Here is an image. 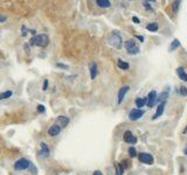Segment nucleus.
<instances>
[{
    "label": "nucleus",
    "instance_id": "obj_1",
    "mask_svg": "<svg viewBox=\"0 0 187 175\" xmlns=\"http://www.w3.org/2000/svg\"><path fill=\"white\" fill-rule=\"evenodd\" d=\"M30 44L32 46H39V47H46L49 42L48 36L46 34H41V35H35L30 39Z\"/></svg>",
    "mask_w": 187,
    "mask_h": 175
},
{
    "label": "nucleus",
    "instance_id": "obj_2",
    "mask_svg": "<svg viewBox=\"0 0 187 175\" xmlns=\"http://www.w3.org/2000/svg\"><path fill=\"white\" fill-rule=\"evenodd\" d=\"M109 42L115 47V48H117V49H119V48H122V43H123V40H122V36L119 35V33H117V32H113L112 34H111V36H110V39H109Z\"/></svg>",
    "mask_w": 187,
    "mask_h": 175
},
{
    "label": "nucleus",
    "instance_id": "obj_3",
    "mask_svg": "<svg viewBox=\"0 0 187 175\" xmlns=\"http://www.w3.org/2000/svg\"><path fill=\"white\" fill-rule=\"evenodd\" d=\"M30 166H32V162L29 160H27L25 158H21L14 164V169L15 171H25V169L29 168Z\"/></svg>",
    "mask_w": 187,
    "mask_h": 175
},
{
    "label": "nucleus",
    "instance_id": "obj_4",
    "mask_svg": "<svg viewBox=\"0 0 187 175\" xmlns=\"http://www.w3.org/2000/svg\"><path fill=\"white\" fill-rule=\"evenodd\" d=\"M125 49L127 50V53L130 55H136L139 53V47L136 44V42L133 40H127L125 42Z\"/></svg>",
    "mask_w": 187,
    "mask_h": 175
},
{
    "label": "nucleus",
    "instance_id": "obj_5",
    "mask_svg": "<svg viewBox=\"0 0 187 175\" xmlns=\"http://www.w3.org/2000/svg\"><path fill=\"white\" fill-rule=\"evenodd\" d=\"M144 113H145L144 110H140V109H133V110H131V112H130V114H129V118H130V120L136 121V120L140 119V118L144 116Z\"/></svg>",
    "mask_w": 187,
    "mask_h": 175
},
{
    "label": "nucleus",
    "instance_id": "obj_6",
    "mask_svg": "<svg viewBox=\"0 0 187 175\" xmlns=\"http://www.w3.org/2000/svg\"><path fill=\"white\" fill-rule=\"evenodd\" d=\"M138 159H139L140 162L146 164V165H152L153 161H154L153 157H152L151 154H149V153H140V154L138 155Z\"/></svg>",
    "mask_w": 187,
    "mask_h": 175
},
{
    "label": "nucleus",
    "instance_id": "obj_7",
    "mask_svg": "<svg viewBox=\"0 0 187 175\" xmlns=\"http://www.w3.org/2000/svg\"><path fill=\"white\" fill-rule=\"evenodd\" d=\"M147 102H146V104H147V106L149 107H153L154 106V104L157 103V92L153 90V91H151L150 93H149V96H147Z\"/></svg>",
    "mask_w": 187,
    "mask_h": 175
},
{
    "label": "nucleus",
    "instance_id": "obj_8",
    "mask_svg": "<svg viewBox=\"0 0 187 175\" xmlns=\"http://www.w3.org/2000/svg\"><path fill=\"white\" fill-rule=\"evenodd\" d=\"M123 138H124V141H125V143H127V144L135 145V144L137 143V138L132 134V132H131V131H126V132L124 133Z\"/></svg>",
    "mask_w": 187,
    "mask_h": 175
},
{
    "label": "nucleus",
    "instance_id": "obj_9",
    "mask_svg": "<svg viewBox=\"0 0 187 175\" xmlns=\"http://www.w3.org/2000/svg\"><path fill=\"white\" fill-rule=\"evenodd\" d=\"M60 132H61V127L59 125H52L48 128V135H50V137H56Z\"/></svg>",
    "mask_w": 187,
    "mask_h": 175
},
{
    "label": "nucleus",
    "instance_id": "obj_10",
    "mask_svg": "<svg viewBox=\"0 0 187 175\" xmlns=\"http://www.w3.org/2000/svg\"><path fill=\"white\" fill-rule=\"evenodd\" d=\"M129 89H130V88L127 87V85L122 87L120 89H119V91H118V104H120V103L124 100V97H125L126 92L129 91Z\"/></svg>",
    "mask_w": 187,
    "mask_h": 175
},
{
    "label": "nucleus",
    "instance_id": "obj_11",
    "mask_svg": "<svg viewBox=\"0 0 187 175\" xmlns=\"http://www.w3.org/2000/svg\"><path fill=\"white\" fill-rule=\"evenodd\" d=\"M40 147H41V150L39 151V154H40L41 157H45V158L49 157V148H48L47 144L41 143V144H40Z\"/></svg>",
    "mask_w": 187,
    "mask_h": 175
},
{
    "label": "nucleus",
    "instance_id": "obj_12",
    "mask_svg": "<svg viewBox=\"0 0 187 175\" xmlns=\"http://www.w3.org/2000/svg\"><path fill=\"white\" fill-rule=\"evenodd\" d=\"M169 92H170V90H165L162 93H159V96H157V102L160 103V104L162 103H166V100L169 98Z\"/></svg>",
    "mask_w": 187,
    "mask_h": 175
},
{
    "label": "nucleus",
    "instance_id": "obj_13",
    "mask_svg": "<svg viewBox=\"0 0 187 175\" xmlns=\"http://www.w3.org/2000/svg\"><path fill=\"white\" fill-rule=\"evenodd\" d=\"M57 123H59V126L60 127H66L68 124H69V118L68 117H64V116H60L57 118Z\"/></svg>",
    "mask_w": 187,
    "mask_h": 175
},
{
    "label": "nucleus",
    "instance_id": "obj_14",
    "mask_svg": "<svg viewBox=\"0 0 187 175\" xmlns=\"http://www.w3.org/2000/svg\"><path fill=\"white\" fill-rule=\"evenodd\" d=\"M164 109H165V103H162V104H159V106H158V109H157V112L154 113V116L152 117V119L153 120H156V119H158L162 114H163V112H164Z\"/></svg>",
    "mask_w": 187,
    "mask_h": 175
},
{
    "label": "nucleus",
    "instance_id": "obj_15",
    "mask_svg": "<svg viewBox=\"0 0 187 175\" xmlns=\"http://www.w3.org/2000/svg\"><path fill=\"white\" fill-rule=\"evenodd\" d=\"M177 75H178V77H179L180 80H183L184 82H187V74L185 73V70H184L183 67H179V68L177 69Z\"/></svg>",
    "mask_w": 187,
    "mask_h": 175
},
{
    "label": "nucleus",
    "instance_id": "obj_16",
    "mask_svg": "<svg viewBox=\"0 0 187 175\" xmlns=\"http://www.w3.org/2000/svg\"><path fill=\"white\" fill-rule=\"evenodd\" d=\"M96 76H97V64L93 62L90 64V77H91V80H95Z\"/></svg>",
    "mask_w": 187,
    "mask_h": 175
},
{
    "label": "nucleus",
    "instance_id": "obj_17",
    "mask_svg": "<svg viewBox=\"0 0 187 175\" xmlns=\"http://www.w3.org/2000/svg\"><path fill=\"white\" fill-rule=\"evenodd\" d=\"M96 4L99 6V7H103V8H108L111 6V2L109 0H97Z\"/></svg>",
    "mask_w": 187,
    "mask_h": 175
},
{
    "label": "nucleus",
    "instance_id": "obj_18",
    "mask_svg": "<svg viewBox=\"0 0 187 175\" xmlns=\"http://www.w3.org/2000/svg\"><path fill=\"white\" fill-rule=\"evenodd\" d=\"M117 66H118V68H120L122 70H127V69L130 68L129 63H126V62L123 61V60H118V61H117Z\"/></svg>",
    "mask_w": 187,
    "mask_h": 175
},
{
    "label": "nucleus",
    "instance_id": "obj_19",
    "mask_svg": "<svg viewBox=\"0 0 187 175\" xmlns=\"http://www.w3.org/2000/svg\"><path fill=\"white\" fill-rule=\"evenodd\" d=\"M179 47H180V41H179L178 39H176V40L172 41V43H171V46H170V52H173L174 49H177V48H179Z\"/></svg>",
    "mask_w": 187,
    "mask_h": 175
},
{
    "label": "nucleus",
    "instance_id": "obj_20",
    "mask_svg": "<svg viewBox=\"0 0 187 175\" xmlns=\"http://www.w3.org/2000/svg\"><path fill=\"white\" fill-rule=\"evenodd\" d=\"M146 102H147L146 98H137L136 99V105H137V107H143L146 104Z\"/></svg>",
    "mask_w": 187,
    "mask_h": 175
},
{
    "label": "nucleus",
    "instance_id": "obj_21",
    "mask_svg": "<svg viewBox=\"0 0 187 175\" xmlns=\"http://www.w3.org/2000/svg\"><path fill=\"white\" fill-rule=\"evenodd\" d=\"M146 29L150 30V32H157L158 30V23L152 22V23H150V25L146 26Z\"/></svg>",
    "mask_w": 187,
    "mask_h": 175
},
{
    "label": "nucleus",
    "instance_id": "obj_22",
    "mask_svg": "<svg viewBox=\"0 0 187 175\" xmlns=\"http://www.w3.org/2000/svg\"><path fill=\"white\" fill-rule=\"evenodd\" d=\"M11 96H12V91L1 92V93H0V100H1V99H6V98H9Z\"/></svg>",
    "mask_w": 187,
    "mask_h": 175
},
{
    "label": "nucleus",
    "instance_id": "obj_23",
    "mask_svg": "<svg viewBox=\"0 0 187 175\" xmlns=\"http://www.w3.org/2000/svg\"><path fill=\"white\" fill-rule=\"evenodd\" d=\"M180 1H174L173 2V13H178V11H179V8H180Z\"/></svg>",
    "mask_w": 187,
    "mask_h": 175
},
{
    "label": "nucleus",
    "instance_id": "obj_24",
    "mask_svg": "<svg viewBox=\"0 0 187 175\" xmlns=\"http://www.w3.org/2000/svg\"><path fill=\"white\" fill-rule=\"evenodd\" d=\"M129 154H130V157H131V158H135V157L137 155V151H136V148H135V147H130V148H129Z\"/></svg>",
    "mask_w": 187,
    "mask_h": 175
},
{
    "label": "nucleus",
    "instance_id": "obj_25",
    "mask_svg": "<svg viewBox=\"0 0 187 175\" xmlns=\"http://www.w3.org/2000/svg\"><path fill=\"white\" fill-rule=\"evenodd\" d=\"M179 91H180V93H181L183 96H187V88L181 87L180 89H179Z\"/></svg>",
    "mask_w": 187,
    "mask_h": 175
},
{
    "label": "nucleus",
    "instance_id": "obj_26",
    "mask_svg": "<svg viewBox=\"0 0 187 175\" xmlns=\"http://www.w3.org/2000/svg\"><path fill=\"white\" fill-rule=\"evenodd\" d=\"M45 110H46V109H45V106H43V105H41V104H40V105H38V112H39V113H43V112H45Z\"/></svg>",
    "mask_w": 187,
    "mask_h": 175
},
{
    "label": "nucleus",
    "instance_id": "obj_27",
    "mask_svg": "<svg viewBox=\"0 0 187 175\" xmlns=\"http://www.w3.org/2000/svg\"><path fill=\"white\" fill-rule=\"evenodd\" d=\"M123 172H124V168L119 165V167H117V175H123Z\"/></svg>",
    "mask_w": 187,
    "mask_h": 175
},
{
    "label": "nucleus",
    "instance_id": "obj_28",
    "mask_svg": "<svg viewBox=\"0 0 187 175\" xmlns=\"http://www.w3.org/2000/svg\"><path fill=\"white\" fill-rule=\"evenodd\" d=\"M143 5H144V7H145V8H147V9H152V7H151L150 2H147V1H144V2H143Z\"/></svg>",
    "mask_w": 187,
    "mask_h": 175
},
{
    "label": "nucleus",
    "instance_id": "obj_29",
    "mask_svg": "<svg viewBox=\"0 0 187 175\" xmlns=\"http://www.w3.org/2000/svg\"><path fill=\"white\" fill-rule=\"evenodd\" d=\"M42 89H43V91H46V90L48 89V80H45V82H43V87H42Z\"/></svg>",
    "mask_w": 187,
    "mask_h": 175
},
{
    "label": "nucleus",
    "instance_id": "obj_30",
    "mask_svg": "<svg viewBox=\"0 0 187 175\" xmlns=\"http://www.w3.org/2000/svg\"><path fill=\"white\" fill-rule=\"evenodd\" d=\"M59 68H63V69H68V66H66V64H62V63H57L56 64Z\"/></svg>",
    "mask_w": 187,
    "mask_h": 175
},
{
    "label": "nucleus",
    "instance_id": "obj_31",
    "mask_svg": "<svg viewBox=\"0 0 187 175\" xmlns=\"http://www.w3.org/2000/svg\"><path fill=\"white\" fill-rule=\"evenodd\" d=\"M132 21H133L135 23H139V22H140V21H139V19H138L137 16H133V18H132Z\"/></svg>",
    "mask_w": 187,
    "mask_h": 175
},
{
    "label": "nucleus",
    "instance_id": "obj_32",
    "mask_svg": "<svg viewBox=\"0 0 187 175\" xmlns=\"http://www.w3.org/2000/svg\"><path fill=\"white\" fill-rule=\"evenodd\" d=\"M5 21H6V16L0 15V22H5Z\"/></svg>",
    "mask_w": 187,
    "mask_h": 175
},
{
    "label": "nucleus",
    "instance_id": "obj_33",
    "mask_svg": "<svg viewBox=\"0 0 187 175\" xmlns=\"http://www.w3.org/2000/svg\"><path fill=\"white\" fill-rule=\"evenodd\" d=\"M93 175H103L102 174V172H99V171H96V172H93Z\"/></svg>",
    "mask_w": 187,
    "mask_h": 175
},
{
    "label": "nucleus",
    "instance_id": "obj_34",
    "mask_svg": "<svg viewBox=\"0 0 187 175\" xmlns=\"http://www.w3.org/2000/svg\"><path fill=\"white\" fill-rule=\"evenodd\" d=\"M137 37H138V39H139V40H140V41H142V42H143V41H144V37H143V36H137Z\"/></svg>",
    "mask_w": 187,
    "mask_h": 175
},
{
    "label": "nucleus",
    "instance_id": "obj_35",
    "mask_svg": "<svg viewBox=\"0 0 187 175\" xmlns=\"http://www.w3.org/2000/svg\"><path fill=\"white\" fill-rule=\"evenodd\" d=\"M184 133H187V127L185 128V130H184Z\"/></svg>",
    "mask_w": 187,
    "mask_h": 175
},
{
    "label": "nucleus",
    "instance_id": "obj_36",
    "mask_svg": "<svg viewBox=\"0 0 187 175\" xmlns=\"http://www.w3.org/2000/svg\"><path fill=\"white\" fill-rule=\"evenodd\" d=\"M185 154H187V147L185 148Z\"/></svg>",
    "mask_w": 187,
    "mask_h": 175
}]
</instances>
